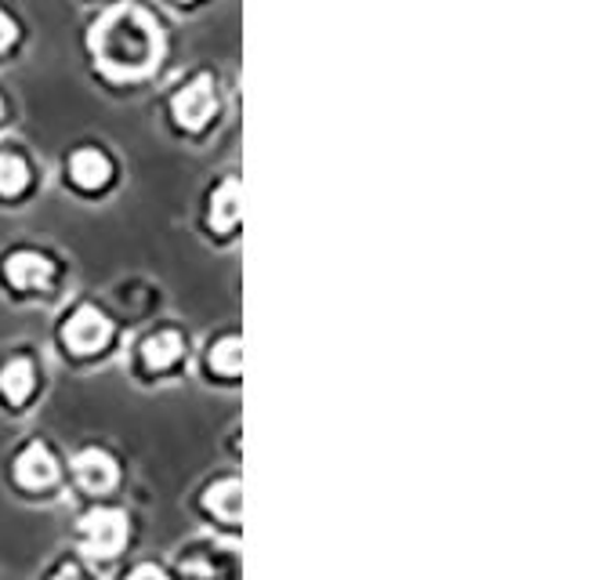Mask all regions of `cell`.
<instances>
[{
	"mask_svg": "<svg viewBox=\"0 0 605 580\" xmlns=\"http://www.w3.org/2000/svg\"><path fill=\"white\" fill-rule=\"evenodd\" d=\"M91 52L105 77L116 80L146 77L163 55L160 22L141 8H116L102 22H94Z\"/></svg>",
	"mask_w": 605,
	"mask_h": 580,
	"instance_id": "6da1fadb",
	"label": "cell"
},
{
	"mask_svg": "<svg viewBox=\"0 0 605 580\" xmlns=\"http://www.w3.org/2000/svg\"><path fill=\"white\" fill-rule=\"evenodd\" d=\"M127 537H130V523L124 512H116V508H94V512L80 519V541H84V551L94 555V559H113V555H121Z\"/></svg>",
	"mask_w": 605,
	"mask_h": 580,
	"instance_id": "7a4b0ae2",
	"label": "cell"
},
{
	"mask_svg": "<svg viewBox=\"0 0 605 580\" xmlns=\"http://www.w3.org/2000/svg\"><path fill=\"white\" fill-rule=\"evenodd\" d=\"M218 113V94H215V80L207 73L193 77L189 84H182L171 99V116L182 132H204V127L215 121Z\"/></svg>",
	"mask_w": 605,
	"mask_h": 580,
	"instance_id": "3957f363",
	"label": "cell"
},
{
	"mask_svg": "<svg viewBox=\"0 0 605 580\" xmlns=\"http://www.w3.org/2000/svg\"><path fill=\"white\" fill-rule=\"evenodd\" d=\"M113 338V323L110 316L99 312L94 305H80V309L66 319V330H62V341L69 352H77V356H91V352H102L110 345Z\"/></svg>",
	"mask_w": 605,
	"mask_h": 580,
	"instance_id": "277c9868",
	"label": "cell"
},
{
	"mask_svg": "<svg viewBox=\"0 0 605 580\" xmlns=\"http://www.w3.org/2000/svg\"><path fill=\"white\" fill-rule=\"evenodd\" d=\"M4 276L11 287H19V291H44V287H52L55 265H52V258H44L41 251H15V254H8Z\"/></svg>",
	"mask_w": 605,
	"mask_h": 580,
	"instance_id": "5b68a950",
	"label": "cell"
},
{
	"mask_svg": "<svg viewBox=\"0 0 605 580\" xmlns=\"http://www.w3.org/2000/svg\"><path fill=\"white\" fill-rule=\"evenodd\" d=\"M73 476H77V482L88 493H105V490L116 487L121 468H116L113 454H105V450L91 446V450H80V454L73 457Z\"/></svg>",
	"mask_w": 605,
	"mask_h": 580,
	"instance_id": "8992f818",
	"label": "cell"
},
{
	"mask_svg": "<svg viewBox=\"0 0 605 580\" xmlns=\"http://www.w3.org/2000/svg\"><path fill=\"white\" fill-rule=\"evenodd\" d=\"M15 479L26 490H47L58 479V460L44 443H30L15 460Z\"/></svg>",
	"mask_w": 605,
	"mask_h": 580,
	"instance_id": "52a82bcc",
	"label": "cell"
},
{
	"mask_svg": "<svg viewBox=\"0 0 605 580\" xmlns=\"http://www.w3.org/2000/svg\"><path fill=\"white\" fill-rule=\"evenodd\" d=\"M69 179H73L80 189H102L113 179V163L102 149H77L73 160H69Z\"/></svg>",
	"mask_w": 605,
	"mask_h": 580,
	"instance_id": "ba28073f",
	"label": "cell"
},
{
	"mask_svg": "<svg viewBox=\"0 0 605 580\" xmlns=\"http://www.w3.org/2000/svg\"><path fill=\"white\" fill-rule=\"evenodd\" d=\"M185 352V341L178 330H157L152 338L141 341V360H146L149 371H168Z\"/></svg>",
	"mask_w": 605,
	"mask_h": 580,
	"instance_id": "9c48e42d",
	"label": "cell"
},
{
	"mask_svg": "<svg viewBox=\"0 0 605 580\" xmlns=\"http://www.w3.org/2000/svg\"><path fill=\"white\" fill-rule=\"evenodd\" d=\"M240 211H243V196H240V182L229 179L218 185V193L210 196V225L218 232H232L240 225Z\"/></svg>",
	"mask_w": 605,
	"mask_h": 580,
	"instance_id": "30bf717a",
	"label": "cell"
},
{
	"mask_svg": "<svg viewBox=\"0 0 605 580\" xmlns=\"http://www.w3.org/2000/svg\"><path fill=\"white\" fill-rule=\"evenodd\" d=\"M33 388H37V371H33L30 360H11L4 363V371H0V396L8 402H26L33 396Z\"/></svg>",
	"mask_w": 605,
	"mask_h": 580,
	"instance_id": "8fae6325",
	"label": "cell"
},
{
	"mask_svg": "<svg viewBox=\"0 0 605 580\" xmlns=\"http://www.w3.org/2000/svg\"><path fill=\"white\" fill-rule=\"evenodd\" d=\"M240 504H243L240 479H221V482H215V487L204 493V508H207V512L221 515L229 526L240 523Z\"/></svg>",
	"mask_w": 605,
	"mask_h": 580,
	"instance_id": "7c38bea8",
	"label": "cell"
},
{
	"mask_svg": "<svg viewBox=\"0 0 605 580\" xmlns=\"http://www.w3.org/2000/svg\"><path fill=\"white\" fill-rule=\"evenodd\" d=\"M30 185V163L19 152H0V196H19Z\"/></svg>",
	"mask_w": 605,
	"mask_h": 580,
	"instance_id": "4fadbf2b",
	"label": "cell"
},
{
	"mask_svg": "<svg viewBox=\"0 0 605 580\" xmlns=\"http://www.w3.org/2000/svg\"><path fill=\"white\" fill-rule=\"evenodd\" d=\"M210 366H215V371L225 374V377L240 374L243 371V341L236 334L215 341V345H210Z\"/></svg>",
	"mask_w": 605,
	"mask_h": 580,
	"instance_id": "5bb4252c",
	"label": "cell"
},
{
	"mask_svg": "<svg viewBox=\"0 0 605 580\" xmlns=\"http://www.w3.org/2000/svg\"><path fill=\"white\" fill-rule=\"evenodd\" d=\"M15 37H19L15 19H11V15H4V11H0V52H8V47L15 44Z\"/></svg>",
	"mask_w": 605,
	"mask_h": 580,
	"instance_id": "9a60e30c",
	"label": "cell"
},
{
	"mask_svg": "<svg viewBox=\"0 0 605 580\" xmlns=\"http://www.w3.org/2000/svg\"><path fill=\"white\" fill-rule=\"evenodd\" d=\"M130 577H163V570H160V566H138V570H130Z\"/></svg>",
	"mask_w": 605,
	"mask_h": 580,
	"instance_id": "2e32d148",
	"label": "cell"
},
{
	"mask_svg": "<svg viewBox=\"0 0 605 580\" xmlns=\"http://www.w3.org/2000/svg\"><path fill=\"white\" fill-rule=\"evenodd\" d=\"M77 573H80V570H77V566H69V562L58 566V577H77Z\"/></svg>",
	"mask_w": 605,
	"mask_h": 580,
	"instance_id": "e0dca14e",
	"label": "cell"
},
{
	"mask_svg": "<svg viewBox=\"0 0 605 580\" xmlns=\"http://www.w3.org/2000/svg\"><path fill=\"white\" fill-rule=\"evenodd\" d=\"M178 4H193V0H178Z\"/></svg>",
	"mask_w": 605,
	"mask_h": 580,
	"instance_id": "ac0fdd59",
	"label": "cell"
},
{
	"mask_svg": "<svg viewBox=\"0 0 605 580\" xmlns=\"http://www.w3.org/2000/svg\"><path fill=\"white\" fill-rule=\"evenodd\" d=\"M0 116H4V102H0Z\"/></svg>",
	"mask_w": 605,
	"mask_h": 580,
	"instance_id": "d6986e66",
	"label": "cell"
}]
</instances>
